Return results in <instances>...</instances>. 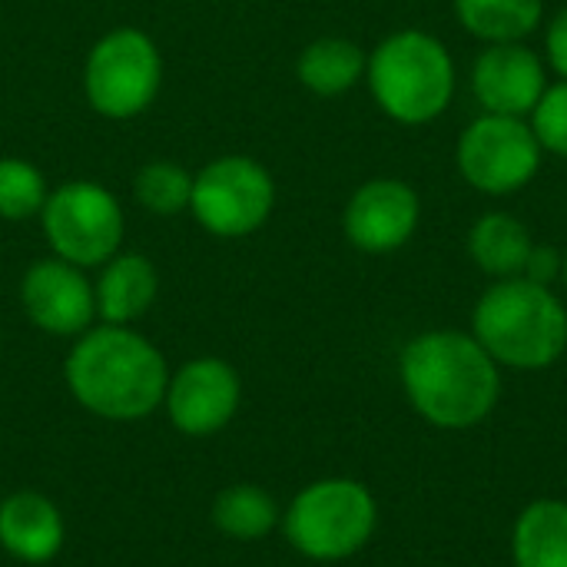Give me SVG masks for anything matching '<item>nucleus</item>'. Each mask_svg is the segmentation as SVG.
Here are the masks:
<instances>
[{
	"mask_svg": "<svg viewBox=\"0 0 567 567\" xmlns=\"http://www.w3.org/2000/svg\"><path fill=\"white\" fill-rule=\"evenodd\" d=\"M399 375L415 412L439 429L485 422L502 395L498 362L458 329L422 332L402 349Z\"/></svg>",
	"mask_w": 567,
	"mask_h": 567,
	"instance_id": "1",
	"label": "nucleus"
},
{
	"mask_svg": "<svg viewBox=\"0 0 567 567\" xmlns=\"http://www.w3.org/2000/svg\"><path fill=\"white\" fill-rule=\"evenodd\" d=\"M66 385L73 399L113 422H133L156 412L166 399L163 355L126 326H103L86 332L66 359Z\"/></svg>",
	"mask_w": 567,
	"mask_h": 567,
	"instance_id": "2",
	"label": "nucleus"
},
{
	"mask_svg": "<svg viewBox=\"0 0 567 567\" xmlns=\"http://www.w3.org/2000/svg\"><path fill=\"white\" fill-rule=\"evenodd\" d=\"M472 336L498 365L538 372L565 355L567 309L551 286L525 276L498 279L472 312Z\"/></svg>",
	"mask_w": 567,
	"mask_h": 567,
	"instance_id": "3",
	"label": "nucleus"
},
{
	"mask_svg": "<svg viewBox=\"0 0 567 567\" xmlns=\"http://www.w3.org/2000/svg\"><path fill=\"white\" fill-rule=\"evenodd\" d=\"M365 80L389 120L425 126L452 106L455 60L435 33L409 27L389 33L369 53Z\"/></svg>",
	"mask_w": 567,
	"mask_h": 567,
	"instance_id": "4",
	"label": "nucleus"
},
{
	"mask_svg": "<svg viewBox=\"0 0 567 567\" xmlns=\"http://www.w3.org/2000/svg\"><path fill=\"white\" fill-rule=\"evenodd\" d=\"M375 498L349 478H326L296 495L286 512V538L316 561H342L375 532Z\"/></svg>",
	"mask_w": 567,
	"mask_h": 567,
	"instance_id": "5",
	"label": "nucleus"
},
{
	"mask_svg": "<svg viewBox=\"0 0 567 567\" xmlns=\"http://www.w3.org/2000/svg\"><path fill=\"white\" fill-rule=\"evenodd\" d=\"M542 159L545 150L525 116L482 113L455 143V166L462 179L485 196H512L525 189L538 176Z\"/></svg>",
	"mask_w": 567,
	"mask_h": 567,
	"instance_id": "6",
	"label": "nucleus"
},
{
	"mask_svg": "<svg viewBox=\"0 0 567 567\" xmlns=\"http://www.w3.org/2000/svg\"><path fill=\"white\" fill-rule=\"evenodd\" d=\"M159 80L163 63L156 43L133 27L106 33L93 47L83 76L93 110L113 120L143 113L159 93Z\"/></svg>",
	"mask_w": 567,
	"mask_h": 567,
	"instance_id": "7",
	"label": "nucleus"
},
{
	"mask_svg": "<svg viewBox=\"0 0 567 567\" xmlns=\"http://www.w3.org/2000/svg\"><path fill=\"white\" fill-rule=\"evenodd\" d=\"M43 233L56 259L73 266L106 262L123 239V213L113 193L96 183H66L47 196Z\"/></svg>",
	"mask_w": 567,
	"mask_h": 567,
	"instance_id": "8",
	"label": "nucleus"
},
{
	"mask_svg": "<svg viewBox=\"0 0 567 567\" xmlns=\"http://www.w3.org/2000/svg\"><path fill=\"white\" fill-rule=\"evenodd\" d=\"M276 203V186L266 166L249 156L213 159L199 176H193V213L213 236H249L256 233Z\"/></svg>",
	"mask_w": 567,
	"mask_h": 567,
	"instance_id": "9",
	"label": "nucleus"
},
{
	"mask_svg": "<svg viewBox=\"0 0 567 567\" xmlns=\"http://www.w3.org/2000/svg\"><path fill=\"white\" fill-rule=\"evenodd\" d=\"M422 219V199L419 193L395 176H379L362 183L342 216L346 236L355 249L382 256L402 249Z\"/></svg>",
	"mask_w": 567,
	"mask_h": 567,
	"instance_id": "10",
	"label": "nucleus"
},
{
	"mask_svg": "<svg viewBox=\"0 0 567 567\" xmlns=\"http://www.w3.org/2000/svg\"><path fill=\"white\" fill-rule=\"evenodd\" d=\"M545 86V60L528 43H485L472 63V93L485 113L528 120Z\"/></svg>",
	"mask_w": 567,
	"mask_h": 567,
	"instance_id": "11",
	"label": "nucleus"
},
{
	"mask_svg": "<svg viewBox=\"0 0 567 567\" xmlns=\"http://www.w3.org/2000/svg\"><path fill=\"white\" fill-rule=\"evenodd\" d=\"M166 409L183 435H213L239 409V375L223 359H196L166 385Z\"/></svg>",
	"mask_w": 567,
	"mask_h": 567,
	"instance_id": "12",
	"label": "nucleus"
},
{
	"mask_svg": "<svg viewBox=\"0 0 567 567\" xmlns=\"http://www.w3.org/2000/svg\"><path fill=\"white\" fill-rule=\"evenodd\" d=\"M20 299L33 326L53 336H76L90 326L96 299L80 266L63 259H43L30 266L20 286Z\"/></svg>",
	"mask_w": 567,
	"mask_h": 567,
	"instance_id": "13",
	"label": "nucleus"
},
{
	"mask_svg": "<svg viewBox=\"0 0 567 567\" xmlns=\"http://www.w3.org/2000/svg\"><path fill=\"white\" fill-rule=\"evenodd\" d=\"M0 545L27 561H50L63 545V518L40 492H17L0 502Z\"/></svg>",
	"mask_w": 567,
	"mask_h": 567,
	"instance_id": "14",
	"label": "nucleus"
},
{
	"mask_svg": "<svg viewBox=\"0 0 567 567\" xmlns=\"http://www.w3.org/2000/svg\"><path fill=\"white\" fill-rule=\"evenodd\" d=\"M532 246L535 239L528 226L512 213H485L468 229V256L495 282L518 279L525 272Z\"/></svg>",
	"mask_w": 567,
	"mask_h": 567,
	"instance_id": "15",
	"label": "nucleus"
},
{
	"mask_svg": "<svg viewBox=\"0 0 567 567\" xmlns=\"http://www.w3.org/2000/svg\"><path fill=\"white\" fill-rule=\"evenodd\" d=\"M96 312L106 319V326H126L136 316L150 309L156 299V269L146 256H120L113 259L100 282H96Z\"/></svg>",
	"mask_w": 567,
	"mask_h": 567,
	"instance_id": "16",
	"label": "nucleus"
},
{
	"mask_svg": "<svg viewBox=\"0 0 567 567\" xmlns=\"http://www.w3.org/2000/svg\"><path fill=\"white\" fill-rule=\"evenodd\" d=\"M365 63L369 53L359 43L346 37H322L299 53L296 73L306 90L319 96H339L365 76Z\"/></svg>",
	"mask_w": 567,
	"mask_h": 567,
	"instance_id": "17",
	"label": "nucleus"
},
{
	"mask_svg": "<svg viewBox=\"0 0 567 567\" xmlns=\"http://www.w3.org/2000/svg\"><path fill=\"white\" fill-rule=\"evenodd\" d=\"M458 23L485 43H525L545 20V0H452Z\"/></svg>",
	"mask_w": 567,
	"mask_h": 567,
	"instance_id": "18",
	"label": "nucleus"
},
{
	"mask_svg": "<svg viewBox=\"0 0 567 567\" xmlns=\"http://www.w3.org/2000/svg\"><path fill=\"white\" fill-rule=\"evenodd\" d=\"M515 567H567V502H535L512 538Z\"/></svg>",
	"mask_w": 567,
	"mask_h": 567,
	"instance_id": "19",
	"label": "nucleus"
},
{
	"mask_svg": "<svg viewBox=\"0 0 567 567\" xmlns=\"http://www.w3.org/2000/svg\"><path fill=\"white\" fill-rule=\"evenodd\" d=\"M213 522L223 535L239 542H256L269 535L279 522L276 502L256 485H233L213 505Z\"/></svg>",
	"mask_w": 567,
	"mask_h": 567,
	"instance_id": "20",
	"label": "nucleus"
},
{
	"mask_svg": "<svg viewBox=\"0 0 567 567\" xmlns=\"http://www.w3.org/2000/svg\"><path fill=\"white\" fill-rule=\"evenodd\" d=\"M136 196L150 213L176 216L193 199V176L183 166L166 163V159L146 163L136 176Z\"/></svg>",
	"mask_w": 567,
	"mask_h": 567,
	"instance_id": "21",
	"label": "nucleus"
},
{
	"mask_svg": "<svg viewBox=\"0 0 567 567\" xmlns=\"http://www.w3.org/2000/svg\"><path fill=\"white\" fill-rule=\"evenodd\" d=\"M47 203V183L27 159H0V219H27Z\"/></svg>",
	"mask_w": 567,
	"mask_h": 567,
	"instance_id": "22",
	"label": "nucleus"
},
{
	"mask_svg": "<svg viewBox=\"0 0 567 567\" xmlns=\"http://www.w3.org/2000/svg\"><path fill=\"white\" fill-rule=\"evenodd\" d=\"M528 123L545 153L567 159V80L545 86L542 100L528 113Z\"/></svg>",
	"mask_w": 567,
	"mask_h": 567,
	"instance_id": "23",
	"label": "nucleus"
},
{
	"mask_svg": "<svg viewBox=\"0 0 567 567\" xmlns=\"http://www.w3.org/2000/svg\"><path fill=\"white\" fill-rule=\"evenodd\" d=\"M561 262H565V256L555 246H532V256H528L522 276L538 286H551L555 279H561Z\"/></svg>",
	"mask_w": 567,
	"mask_h": 567,
	"instance_id": "24",
	"label": "nucleus"
},
{
	"mask_svg": "<svg viewBox=\"0 0 567 567\" xmlns=\"http://www.w3.org/2000/svg\"><path fill=\"white\" fill-rule=\"evenodd\" d=\"M545 56L548 66L558 73V80H567V7L555 13V20L545 30Z\"/></svg>",
	"mask_w": 567,
	"mask_h": 567,
	"instance_id": "25",
	"label": "nucleus"
},
{
	"mask_svg": "<svg viewBox=\"0 0 567 567\" xmlns=\"http://www.w3.org/2000/svg\"><path fill=\"white\" fill-rule=\"evenodd\" d=\"M561 282H565V289H567V252H565V262H561Z\"/></svg>",
	"mask_w": 567,
	"mask_h": 567,
	"instance_id": "26",
	"label": "nucleus"
}]
</instances>
